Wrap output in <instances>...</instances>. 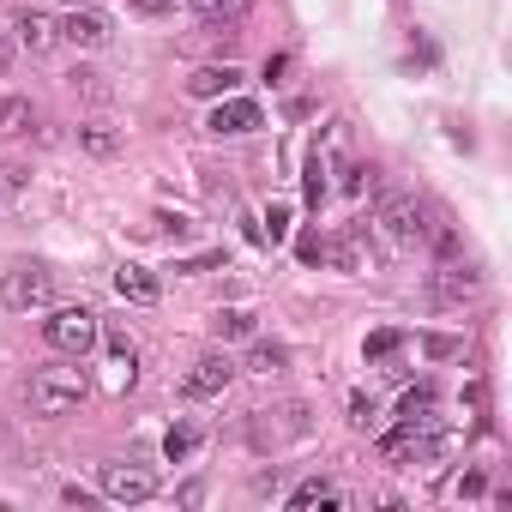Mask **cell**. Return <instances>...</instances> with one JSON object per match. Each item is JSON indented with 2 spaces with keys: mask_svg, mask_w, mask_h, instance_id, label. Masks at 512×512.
Returning a JSON list of instances; mask_svg holds the SVG:
<instances>
[{
  "mask_svg": "<svg viewBox=\"0 0 512 512\" xmlns=\"http://www.w3.org/2000/svg\"><path fill=\"white\" fill-rule=\"evenodd\" d=\"M302 193H308V199H314V205H320V199H326V157H320V151H314V157H308V175H302Z\"/></svg>",
  "mask_w": 512,
  "mask_h": 512,
  "instance_id": "cell-24",
  "label": "cell"
},
{
  "mask_svg": "<svg viewBox=\"0 0 512 512\" xmlns=\"http://www.w3.org/2000/svg\"><path fill=\"white\" fill-rule=\"evenodd\" d=\"M398 344H404V338H398V332H374V338H368V344H362V356H368V362H380V356H392V350H398Z\"/></svg>",
  "mask_w": 512,
  "mask_h": 512,
  "instance_id": "cell-28",
  "label": "cell"
},
{
  "mask_svg": "<svg viewBox=\"0 0 512 512\" xmlns=\"http://www.w3.org/2000/svg\"><path fill=\"white\" fill-rule=\"evenodd\" d=\"M374 223H380V235H386L392 247H422V241H428V205H422L416 193H386V199L374 205Z\"/></svg>",
  "mask_w": 512,
  "mask_h": 512,
  "instance_id": "cell-3",
  "label": "cell"
},
{
  "mask_svg": "<svg viewBox=\"0 0 512 512\" xmlns=\"http://www.w3.org/2000/svg\"><path fill=\"white\" fill-rule=\"evenodd\" d=\"M452 494H458V500H482V494H488V476H482V470H464V476H452Z\"/></svg>",
  "mask_w": 512,
  "mask_h": 512,
  "instance_id": "cell-26",
  "label": "cell"
},
{
  "mask_svg": "<svg viewBox=\"0 0 512 512\" xmlns=\"http://www.w3.org/2000/svg\"><path fill=\"white\" fill-rule=\"evenodd\" d=\"M368 181H374V169H344V193H368Z\"/></svg>",
  "mask_w": 512,
  "mask_h": 512,
  "instance_id": "cell-33",
  "label": "cell"
},
{
  "mask_svg": "<svg viewBox=\"0 0 512 512\" xmlns=\"http://www.w3.org/2000/svg\"><path fill=\"white\" fill-rule=\"evenodd\" d=\"M31 97H0V133H31Z\"/></svg>",
  "mask_w": 512,
  "mask_h": 512,
  "instance_id": "cell-21",
  "label": "cell"
},
{
  "mask_svg": "<svg viewBox=\"0 0 512 512\" xmlns=\"http://www.w3.org/2000/svg\"><path fill=\"white\" fill-rule=\"evenodd\" d=\"M290 368V350L284 344H253L247 350V374H284Z\"/></svg>",
  "mask_w": 512,
  "mask_h": 512,
  "instance_id": "cell-18",
  "label": "cell"
},
{
  "mask_svg": "<svg viewBox=\"0 0 512 512\" xmlns=\"http://www.w3.org/2000/svg\"><path fill=\"white\" fill-rule=\"evenodd\" d=\"M55 37H61V25H49L43 13H25V19H19V43H25V49H49Z\"/></svg>",
  "mask_w": 512,
  "mask_h": 512,
  "instance_id": "cell-19",
  "label": "cell"
},
{
  "mask_svg": "<svg viewBox=\"0 0 512 512\" xmlns=\"http://www.w3.org/2000/svg\"><path fill=\"white\" fill-rule=\"evenodd\" d=\"M422 356L452 362V356H464V344H458V338H440V332H422Z\"/></svg>",
  "mask_w": 512,
  "mask_h": 512,
  "instance_id": "cell-25",
  "label": "cell"
},
{
  "mask_svg": "<svg viewBox=\"0 0 512 512\" xmlns=\"http://www.w3.org/2000/svg\"><path fill=\"white\" fill-rule=\"evenodd\" d=\"M7 446H13V434H7V428H0V452H7Z\"/></svg>",
  "mask_w": 512,
  "mask_h": 512,
  "instance_id": "cell-38",
  "label": "cell"
},
{
  "mask_svg": "<svg viewBox=\"0 0 512 512\" xmlns=\"http://www.w3.org/2000/svg\"><path fill=\"white\" fill-rule=\"evenodd\" d=\"M199 440H205V434H199L193 422H175V428L163 434V458H169V464H187V458L199 452Z\"/></svg>",
  "mask_w": 512,
  "mask_h": 512,
  "instance_id": "cell-15",
  "label": "cell"
},
{
  "mask_svg": "<svg viewBox=\"0 0 512 512\" xmlns=\"http://www.w3.org/2000/svg\"><path fill=\"white\" fill-rule=\"evenodd\" d=\"M67 7H91V0H67Z\"/></svg>",
  "mask_w": 512,
  "mask_h": 512,
  "instance_id": "cell-39",
  "label": "cell"
},
{
  "mask_svg": "<svg viewBox=\"0 0 512 512\" xmlns=\"http://www.w3.org/2000/svg\"><path fill=\"white\" fill-rule=\"evenodd\" d=\"M127 7L145 13V19H163V13H169V0H127Z\"/></svg>",
  "mask_w": 512,
  "mask_h": 512,
  "instance_id": "cell-36",
  "label": "cell"
},
{
  "mask_svg": "<svg viewBox=\"0 0 512 512\" xmlns=\"http://www.w3.org/2000/svg\"><path fill=\"white\" fill-rule=\"evenodd\" d=\"M67 79H73V91H85V97H103V73H91V67H73Z\"/></svg>",
  "mask_w": 512,
  "mask_h": 512,
  "instance_id": "cell-31",
  "label": "cell"
},
{
  "mask_svg": "<svg viewBox=\"0 0 512 512\" xmlns=\"http://www.w3.org/2000/svg\"><path fill=\"white\" fill-rule=\"evenodd\" d=\"M229 380H235V362L229 356H199L193 374L181 380V392L187 398H217V392H229Z\"/></svg>",
  "mask_w": 512,
  "mask_h": 512,
  "instance_id": "cell-9",
  "label": "cell"
},
{
  "mask_svg": "<svg viewBox=\"0 0 512 512\" xmlns=\"http://www.w3.org/2000/svg\"><path fill=\"white\" fill-rule=\"evenodd\" d=\"M157 229H163L169 241H187V235H193V217H181V211H163V217H157Z\"/></svg>",
  "mask_w": 512,
  "mask_h": 512,
  "instance_id": "cell-27",
  "label": "cell"
},
{
  "mask_svg": "<svg viewBox=\"0 0 512 512\" xmlns=\"http://www.w3.org/2000/svg\"><path fill=\"white\" fill-rule=\"evenodd\" d=\"M85 398H91V380H85L79 356H73L67 368H37V374L25 380V404H31L37 416H67V410H79Z\"/></svg>",
  "mask_w": 512,
  "mask_h": 512,
  "instance_id": "cell-1",
  "label": "cell"
},
{
  "mask_svg": "<svg viewBox=\"0 0 512 512\" xmlns=\"http://www.w3.org/2000/svg\"><path fill=\"white\" fill-rule=\"evenodd\" d=\"M308 506H350V494H344V488H332L326 476H308V482H296V488H290V512H308Z\"/></svg>",
  "mask_w": 512,
  "mask_h": 512,
  "instance_id": "cell-11",
  "label": "cell"
},
{
  "mask_svg": "<svg viewBox=\"0 0 512 512\" xmlns=\"http://www.w3.org/2000/svg\"><path fill=\"white\" fill-rule=\"evenodd\" d=\"M223 266V247H211V253H193V260H175V272H217Z\"/></svg>",
  "mask_w": 512,
  "mask_h": 512,
  "instance_id": "cell-30",
  "label": "cell"
},
{
  "mask_svg": "<svg viewBox=\"0 0 512 512\" xmlns=\"http://www.w3.org/2000/svg\"><path fill=\"white\" fill-rule=\"evenodd\" d=\"M49 296H55V278L43 272V266H13L7 272V284H0V302L7 308H49Z\"/></svg>",
  "mask_w": 512,
  "mask_h": 512,
  "instance_id": "cell-6",
  "label": "cell"
},
{
  "mask_svg": "<svg viewBox=\"0 0 512 512\" xmlns=\"http://www.w3.org/2000/svg\"><path fill=\"white\" fill-rule=\"evenodd\" d=\"M235 85H241V67H229V61H223V67H199V73L187 79L193 97H235Z\"/></svg>",
  "mask_w": 512,
  "mask_h": 512,
  "instance_id": "cell-12",
  "label": "cell"
},
{
  "mask_svg": "<svg viewBox=\"0 0 512 512\" xmlns=\"http://www.w3.org/2000/svg\"><path fill=\"white\" fill-rule=\"evenodd\" d=\"M61 37L79 43V49H103V43H109V19H103L97 7H73V19L61 25Z\"/></svg>",
  "mask_w": 512,
  "mask_h": 512,
  "instance_id": "cell-10",
  "label": "cell"
},
{
  "mask_svg": "<svg viewBox=\"0 0 512 512\" xmlns=\"http://www.w3.org/2000/svg\"><path fill=\"white\" fill-rule=\"evenodd\" d=\"M428 290H434V302L458 308V302H470V296L482 290V272H476L470 260H440V272L428 278Z\"/></svg>",
  "mask_w": 512,
  "mask_h": 512,
  "instance_id": "cell-7",
  "label": "cell"
},
{
  "mask_svg": "<svg viewBox=\"0 0 512 512\" xmlns=\"http://www.w3.org/2000/svg\"><path fill=\"white\" fill-rule=\"evenodd\" d=\"M43 344L61 350V356H91L103 344V320L91 308H49L43 320Z\"/></svg>",
  "mask_w": 512,
  "mask_h": 512,
  "instance_id": "cell-2",
  "label": "cell"
},
{
  "mask_svg": "<svg viewBox=\"0 0 512 512\" xmlns=\"http://www.w3.org/2000/svg\"><path fill=\"white\" fill-rule=\"evenodd\" d=\"M7 55H13V49H7V37H0V67H7Z\"/></svg>",
  "mask_w": 512,
  "mask_h": 512,
  "instance_id": "cell-37",
  "label": "cell"
},
{
  "mask_svg": "<svg viewBox=\"0 0 512 512\" xmlns=\"http://www.w3.org/2000/svg\"><path fill=\"white\" fill-rule=\"evenodd\" d=\"M79 145H85L91 157H115V151H121V133H115L109 121H85V127H79Z\"/></svg>",
  "mask_w": 512,
  "mask_h": 512,
  "instance_id": "cell-16",
  "label": "cell"
},
{
  "mask_svg": "<svg viewBox=\"0 0 512 512\" xmlns=\"http://www.w3.org/2000/svg\"><path fill=\"white\" fill-rule=\"evenodd\" d=\"M115 290H121V302H139V308H151V302L163 296V284H157L145 266H121V272H115Z\"/></svg>",
  "mask_w": 512,
  "mask_h": 512,
  "instance_id": "cell-13",
  "label": "cell"
},
{
  "mask_svg": "<svg viewBox=\"0 0 512 512\" xmlns=\"http://www.w3.org/2000/svg\"><path fill=\"white\" fill-rule=\"evenodd\" d=\"M31 187V169L25 163H0V199H19Z\"/></svg>",
  "mask_w": 512,
  "mask_h": 512,
  "instance_id": "cell-23",
  "label": "cell"
},
{
  "mask_svg": "<svg viewBox=\"0 0 512 512\" xmlns=\"http://www.w3.org/2000/svg\"><path fill=\"white\" fill-rule=\"evenodd\" d=\"M266 115H260V103H253V97H217V109H211V133L217 139H241V133H253V127H260Z\"/></svg>",
  "mask_w": 512,
  "mask_h": 512,
  "instance_id": "cell-8",
  "label": "cell"
},
{
  "mask_svg": "<svg viewBox=\"0 0 512 512\" xmlns=\"http://www.w3.org/2000/svg\"><path fill=\"white\" fill-rule=\"evenodd\" d=\"M175 500H181V506H199V500H205V482H199V476H193V482H181V488H175Z\"/></svg>",
  "mask_w": 512,
  "mask_h": 512,
  "instance_id": "cell-34",
  "label": "cell"
},
{
  "mask_svg": "<svg viewBox=\"0 0 512 512\" xmlns=\"http://www.w3.org/2000/svg\"><path fill=\"white\" fill-rule=\"evenodd\" d=\"M187 7H193V13H205V19H217V13H229V7H235V0H187Z\"/></svg>",
  "mask_w": 512,
  "mask_h": 512,
  "instance_id": "cell-35",
  "label": "cell"
},
{
  "mask_svg": "<svg viewBox=\"0 0 512 512\" xmlns=\"http://www.w3.org/2000/svg\"><path fill=\"white\" fill-rule=\"evenodd\" d=\"M350 422H356V428H374V422H380V410H374V398H368V392H356V398H350Z\"/></svg>",
  "mask_w": 512,
  "mask_h": 512,
  "instance_id": "cell-29",
  "label": "cell"
},
{
  "mask_svg": "<svg viewBox=\"0 0 512 512\" xmlns=\"http://www.w3.org/2000/svg\"><path fill=\"white\" fill-rule=\"evenodd\" d=\"M266 223H272V241H284V235H290V205H272Z\"/></svg>",
  "mask_w": 512,
  "mask_h": 512,
  "instance_id": "cell-32",
  "label": "cell"
},
{
  "mask_svg": "<svg viewBox=\"0 0 512 512\" xmlns=\"http://www.w3.org/2000/svg\"><path fill=\"white\" fill-rule=\"evenodd\" d=\"M326 260L338 266V272H350V278H368V272H380V253H374V241H368V229L362 223H350L332 247H326Z\"/></svg>",
  "mask_w": 512,
  "mask_h": 512,
  "instance_id": "cell-5",
  "label": "cell"
},
{
  "mask_svg": "<svg viewBox=\"0 0 512 512\" xmlns=\"http://www.w3.org/2000/svg\"><path fill=\"white\" fill-rule=\"evenodd\" d=\"M434 404H440V398H434V386H410V392L398 398V422H410V428H434V422H440V416H434Z\"/></svg>",
  "mask_w": 512,
  "mask_h": 512,
  "instance_id": "cell-14",
  "label": "cell"
},
{
  "mask_svg": "<svg viewBox=\"0 0 512 512\" xmlns=\"http://www.w3.org/2000/svg\"><path fill=\"white\" fill-rule=\"evenodd\" d=\"M103 344H109V356H115V374H121V380H133V362H139V356H133L127 332H103Z\"/></svg>",
  "mask_w": 512,
  "mask_h": 512,
  "instance_id": "cell-22",
  "label": "cell"
},
{
  "mask_svg": "<svg viewBox=\"0 0 512 512\" xmlns=\"http://www.w3.org/2000/svg\"><path fill=\"white\" fill-rule=\"evenodd\" d=\"M278 416H290V422H284V434H290V440H296V434H308V410H302V404H290V410H278ZM253 446H278V428L253 422Z\"/></svg>",
  "mask_w": 512,
  "mask_h": 512,
  "instance_id": "cell-17",
  "label": "cell"
},
{
  "mask_svg": "<svg viewBox=\"0 0 512 512\" xmlns=\"http://www.w3.org/2000/svg\"><path fill=\"white\" fill-rule=\"evenodd\" d=\"M97 488H103V500H115V506H139V500L157 494V476H151L145 464H103V470H97Z\"/></svg>",
  "mask_w": 512,
  "mask_h": 512,
  "instance_id": "cell-4",
  "label": "cell"
},
{
  "mask_svg": "<svg viewBox=\"0 0 512 512\" xmlns=\"http://www.w3.org/2000/svg\"><path fill=\"white\" fill-rule=\"evenodd\" d=\"M211 332L217 338H253V314L247 308H217L211 314Z\"/></svg>",
  "mask_w": 512,
  "mask_h": 512,
  "instance_id": "cell-20",
  "label": "cell"
}]
</instances>
